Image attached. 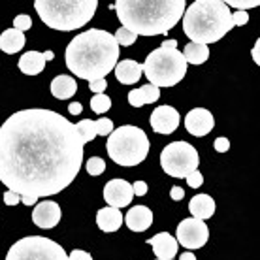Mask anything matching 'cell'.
Returning a JSON list of instances; mask_svg holds the SVG:
<instances>
[{
	"label": "cell",
	"mask_w": 260,
	"mask_h": 260,
	"mask_svg": "<svg viewBox=\"0 0 260 260\" xmlns=\"http://www.w3.org/2000/svg\"><path fill=\"white\" fill-rule=\"evenodd\" d=\"M113 72H115L117 81H121L123 85H132V83H138V81L142 79L143 68H142L140 62H136V60L124 59V60H121V62L115 64Z\"/></svg>",
	"instance_id": "e0dca14e"
},
{
	"label": "cell",
	"mask_w": 260,
	"mask_h": 260,
	"mask_svg": "<svg viewBox=\"0 0 260 260\" xmlns=\"http://www.w3.org/2000/svg\"><path fill=\"white\" fill-rule=\"evenodd\" d=\"M44 59H46V62H47V60H53V59H55L53 51H46V53H44Z\"/></svg>",
	"instance_id": "f6af8a7d"
},
{
	"label": "cell",
	"mask_w": 260,
	"mask_h": 260,
	"mask_svg": "<svg viewBox=\"0 0 260 260\" xmlns=\"http://www.w3.org/2000/svg\"><path fill=\"white\" fill-rule=\"evenodd\" d=\"M113 132V121L108 117H100L96 121V134L98 136H110Z\"/></svg>",
	"instance_id": "f1b7e54d"
},
{
	"label": "cell",
	"mask_w": 260,
	"mask_h": 260,
	"mask_svg": "<svg viewBox=\"0 0 260 260\" xmlns=\"http://www.w3.org/2000/svg\"><path fill=\"white\" fill-rule=\"evenodd\" d=\"M158 98H160V89H158V87H153V85H149V83L128 92V102L132 108H142V106H145V104H153Z\"/></svg>",
	"instance_id": "ffe728a7"
},
{
	"label": "cell",
	"mask_w": 260,
	"mask_h": 260,
	"mask_svg": "<svg viewBox=\"0 0 260 260\" xmlns=\"http://www.w3.org/2000/svg\"><path fill=\"white\" fill-rule=\"evenodd\" d=\"M185 126L192 136L204 138L206 134H209L215 126V119L211 115V111L206 108H194L187 113L185 117Z\"/></svg>",
	"instance_id": "4fadbf2b"
},
{
	"label": "cell",
	"mask_w": 260,
	"mask_h": 260,
	"mask_svg": "<svg viewBox=\"0 0 260 260\" xmlns=\"http://www.w3.org/2000/svg\"><path fill=\"white\" fill-rule=\"evenodd\" d=\"M87 172L91 174V176H100V174H104L106 170V162L104 158H100V156H92V158H89V162H87Z\"/></svg>",
	"instance_id": "83f0119b"
},
{
	"label": "cell",
	"mask_w": 260,
	"mask_h": 260,
	"mask_svg": "<svg viewBox=\"0 0 260 260\" xmlns=\"http://www.w3.org/2000/svg\"><path fill=\"white\" fill-rule=\"evenodd\" d=\"M232 28V13L222 0H194L183 13V32L192 44H215Z\"/></svg>",
	"instance_id": "277c9868"
},
{
	"label": "cell",
	"mask_w": 260,
	"mask_h": 260,
	"mask_svg": "<svg viewBox=\"0 0 260 260\" xmlns=\"http://www.w3.org/2000/svg\"><path fill=\"white\" fill-rule=\"evenodd\" d=\"M162 47H177V42L176 40H164Z\"/></svg>",
	"instance_id": "ee69618b"
},
{
	"label": "cell",
	"mask_w": 260,
	"mask_h": 260,
	"mask_svg": "<svg viewBox=\"0 0 260 260\" xmlns=\"http://www.w3.org/2000/svg\"><path fill=\"white\" fill-rule=\"evenodd\" d=\"M83 164L76 124L51 110H21L0 126V183L19 196H53Z\"/></svg>",
	"instance_id": "6da1fadb"
},
{
	"label": "cell",
	"mask_w": 260,
	"mask_h": 260,
	"mask_svg": "<svg viewBox=\"0 0 260 260\" xmlns=\"http://www.w3.org/2000/svg\"><path fill=\"white\" fill-rule=\"evenodd\" d=\"M113 38H115V42H117L119 46H124V47H128L132 46L134 42H136V34L134 32H130L128 28H124V26H119L117 28V32L113 34Z\"/></svg>",
	"instance_id": "4316f807"
},
{
	"label": "cell",
	"mask_w": 260,
	"mask_h": 260,
	"mask_svg": "<svg viewBox=\"0 0 260 260\" xmlns=\"http://www.w3.org/2000/svg\"><path fill=\"white\" fill-rule=\"evenodd\" d=\"M106 87H108V81H106V79H98V81L89 83V89H91L94 94H102V92L106 91Z\"/></svg>",
	"instance_id": "e575fe53"
},
{
	"label": "cell",
	"mask_w": 260,
	"mask_h": 260,
	"mask_svg": "<svg viewBox=\"0 0 260 260\" xmlns=\"http://www.w3.org/2000/svg\"><path fill=\"white\" fill-rule=\"evenodd\" d=\"M78 92V83L72 76H57V78L51 81V94L57 100H66V98L74 96Z\"/></svg>",
	"instance_id": "44dd1931"
},
{
	"label": "cell",
	"mask_w": 260,
	"mask_h": 260,
	"mask_svg": "<svg viewBox=\"0 0 260 260\" xmlns=\"http://www.w3.org/2000/svg\"><path fill=\"white\" fill-rule=\"evenodd\" d=\"M179 260H196V256L190 253V251H187V253L179 254Z\"/></svg>",
	"instance_id": "7bdbcfd3"
},
{
	"label": "cell",
	"mask_w": 260,
	"mask_h": 260,
	"mask_svg": "<svg viewBox=\"0 0 260 260\" xmlns=\"http://www.w3.org/2000/svg\"><path fill=\"white\" fill-rule=\"evenodd\" d=\"M213 147L217 153H226L230 149V142H228V138H217L213 142Z\"/></svg>",
	"instance_id": "836d02e7"
},
{
	"label": "cell",
	"mask_w": 260,
	"mask_h": 260,
	"mask_svg": "<svg viewBox=\"0 0 260 260\" xmlns=\"http://www.w3.org/2000/svg\"><path fill=\"white\" fill-rule=\"evenodd\" d=\"M258 51H260V42H256V44H254V47H253V51H251V55H253V59H254V62H256V64L260 62Z\"/></svg>",
	"instance_id": "b9f144b4"
},
{
	"label": "cell",
	"mask_w": 260,
	"mask_h": 260,
	"mask_svg": "<svg viewBox=\"0 0 260 260\" xmlns=\"http://www.w3.org/2000/svg\"><path fill=\"white\" fill-rule=\"evenodd\" d=\"M110 108H111V98L106 96L104 92L102 94H94L91 98V110L94 113H98V115H104L106 111H110Z\"/></svg>",
	"instance_id": "484cf974"
},
{
	"label": "cell",
	"mask_w": 260,
	"mask_h": 260,
	"mask_svg": "<svg viewBox=\"0 0 260 260\" xmlns=\"http://www.w3.org/2000/svg\"><path fill=\"white\" fill-rule=\"evenodd\" d=\"M108 155L119 166H138L142 164L151 149L147 134L140 126L123 124L115 128L108 138Z\"/></svg>",
	"instance_id": "8992f818"
},
{
	"label": "cell",
	"mask_w": 260,
	"mask_h": 260,
	"mask_svg": "<svg viewBox=\"0 0 260 260\" xmlns=\"http://www.w3.org/2000/svg\"><path fill=\"white\" fill-rule=\"evenodd\" d=\"M19 202H21L19 194H15L12 190H6V192H4V204H6V206H17Z\"/></svg>",
	"instance_id": "8d00e7d4"
},
{
	"label": "cell",
	"mask_w": 260,
	"mask_h": 260,
	"mask_svg": "<svg viewBox=\"0 0 260 260\" xmlns=\"http://www.w3.org/2000/svg\"><path fill=\"white\" fill-rule=\"evenodd\" d=\"M6 260H68V254L57 241L44 236H28L13 243Z\"/></svg>",
	"instance_id": "ba28073f"
},
{
	"label": "cell",
	"mask_w": 260,
	"mask_h": 260,
	"mask_svg": "<svg viewBox=\"0 0 260 260\" xmlns=\"http://www.w3.org/2000/svg\"><path fill=\"white\" fill-rule=\"evenodd\" d=\"M123 219L132 232H145L153 224V211L145 206H134Z\"/></svg>",
	"instance_id": "2e32d148"
},
{
	"label": "cell",
	"mask_w": 260,
	"mask_h": 260,
	"mask_svg": "<svg viewBox=\"0 0 260 260\" xmlns=\"http://www.w3.org/2000/svg\"><path fill=\"white\" fill-rule=\"evenodd\" d=\"M96 224L102 232H117L121 224H123V215H121V209L115 208H102L98 209L96 213Z\"/></svg>",
	"instance_id": "d6986e66"
},
{
	"label": "cell",
	"mask_w": 260,
	"mask_h": 260,
	"mask_svg": "<svg viewBox=\"0 0 260 260\" xmlns=\"http://www.w3.org/2000/svg\"><path fill=\"white\" fill-rule=\"evenodd\" d=\"M143 74L153 87H174L185 78L187 62L177 47H158L147 55L142 64Z\"/></svg>",
	"instance_id": "52a82bcc"
},
{
	"label": "cell",
	"mask_w": 260,
	"mask_h": 260,
	"mask_svg": "<svg viewBox=\"0 0 260 260\" xmlns=\"http://www.w3.org/2000/svg\"><path fill=\"white\" fill-rule=\"evenodd\" d=\"M185 179H187V185H189L190 189H200L202 185H204V176H202L198 170L190 172V174L185 177Z\"/></svg>",
	"instance_id": "1f68e13d"
},
{
	"label": "cell",
	"mask_w": 260,
	"mask_h": 260,
	"mask_svg": "<svg viewBox=\"0 0 260 260\" xmlns=\"http://www.w3.org/2000/svg\"><path fill=\"white\" fill-rule=\"evenodd\" d=\"M32 26V19H30V15H25V13H21L17 15L15 19H13V28H17L21 32L25 34V30H28Z\"/></svg>",
	"instance_id": "4dcf8cb0"
},
{
	"label": "cell",
	"mask_w": 260,
	"mask_h": 260,
	"mask_svg": "<svg viewBox=\"0 0 260 260\" xmlns=\"http://www.w3.org/2000/svg\"><path fill=\"white\" fill-rule=\"evenodd\" d=\"M119 44L115 42L113 34L100 28H89L87 32L74 36L68 47H66V66L87 81H98L106 79V76L113 72L119 60Z\"/></svg>",
	"instance_id": "7a4b0ae2"
},
{
	"label": "cell",
	"mask_w": 260,
	"mask_h": 260,
	"mask_svg": "<svg viewBox=\"0 0 260 260\" xmlns=\"http://www.w3.org/2000/svg\"><path fill=\"white\" fill-rule=\"evenodd\" d=\"M40 19L53 30H76L85 26L96 12V0H36Z\"/></svg>",
	"instance_id": "5b68a950"
},
{
	"label": "cell",
	"mask_w": 260,
	"mask_h": 260,
	"mask_svg": "<svg viewBox=\"0 0 260 260\" xmlns=\"http://www.w3.org/2000/svg\"><path fill=\"white\" fill-rule=\"evenodd\" d=\"M68 260H92V256L87 251H81V249H74L70 254H68Z\"/></svg>",
	"instance_id": "d590c367"
},
{
	"label": "cell",
	"mask_w": 260,
	"mask_h": 260,
	"mask_svg": "<svg viewBox=\"0 0 260 260\" xmlns=\"http://www.w3.org/2000/svg\"><path fill=\"white\" fill-rule=\"evenodd\" d=\"M19 70L26 76H38L40 72L46 68V59L44 53L40 51H26L25 55H21L19 59Z\"/></svg>",
	"instance_id": "7402d4cb"
},
{
	"label": "cell",
	"mask_w": 260,
	"mask_h": 260,
	"mask_svg": "<svg viewBox=\"0 0 260 260\" xmlns=\"http://www.w3.org/2000/svg\"><path fill=\"white\" fill-rule=\"evenodd\" d=\"M208 238H209V230H208L206 221L189 217V219H183V221L177 224V230H176L177 245L189 249V251H192V249H202L208 243Z\"/></svg>",
	"instance_id": "30bf717a"
},
{
	"label": "cell",
	"mask_w": 260,
	"mask_h": 260,
	"mask_svg": "<svg viewBox=\"0 0 260 260\" xmlns=\"http://www.w3.org/2000/svg\"><path fill=\"white\" fill-rule=\"evenodd\" d=\"M226 6H234L238 12H247L249 8H256L260 6V2L258 0H228L226 2Z\"/></svg>",
	"instance_id": "f546056e"
},
{
	"label": "cell",
	"mask_w": 260,
	"mask_h": 260,
	"mask_svg": "<svg viewBox=\"0 0 260 260\" xmlns=\"http://www.w3.org/2000/svg\"><path fill=\"white\" fill-rule=\"evenodd\" d=\"M149 243L153 247V253H155L156 260H172L177 254V241L174 236H170L168 232H160V234L149 238Z\"/></svg>",
	"instance_id": "9a60e30c"
},
{
	"label": "cell",
	"mask_w": 260,
	"mask_h": 260,
	"mask_svg": "<svg viewBox=\"0 0 260 260\" xmlns=\"http://www.w3.org/2000/svg\"><path fill=\"white\" fill-rule=\"evenodd\" d=\"M179 111L172 106H158L153 113H151V128L156 134H172L176 132L179 126Z\"/></svg>",
	"instance_id": "7c38bea8"
},
{
	"label": "cell",
	"mask_w": 260,
	"mask_h": 260,
	"mask_svg": "<svg viewBox=\"0 0 260 260\" xmlns=\"http://www.w3.org/2000/svg\"><path fill=\"white\" fill-rule=\"evenodd\" d=\"M68 111H70L72 115H79V113L83 111V106L79 104V102H72V104L68 106Z\"/></svg>",
	"instance_id": "ab89813d"
},
{
	"label": "cell",
	"mask_w": 260,
	"mask_h": 260,
	"mask_svg": "<svg viewBox=\"0 0 260 260\" xmlns=\"http://www.w3.org/2000/svg\"><path fill=\"white\" fill-rule=\"evenodd\" d=\"M247 21H249V13L247 12H236V13H232V23H234V26L247 25Z\"/></svg>",
	"instance_id": "d6a6232c"
},
{
	"label": "cell",
	"mask_w": 260,
	"mask_h": 260,
	"mask_svg": "<svg viewBox=\"0 0 260 260\" xmlns=\"http://www.w3.org/2000/svg\"><path fill=\"white\" fill-rule=\"evenodd\" d=\"M132 192H134V196H145L147 194V183L136 181L132 185Z\"/></svg>",
	"instance_id": "74e56055"
},
{
	"label": "cell",
	"mask_w": 260,
	"mask_h": 260,
	"mask_svg": "<svg viewBox=\"0 0 260 260\" xmlns=\"http://www.w3.org/2000/svg\"><path fill=\"white\" fill-rule=\"evenodd\" d=\"M60 217H62L60 206L57 204V202H51V200L40 202L32 211V222L40 228L57 226L60 221Z\"/></svg>",
	"instance_id": "5bb4252c"
},
{
	"label": "cell",
	"mask_w": 260,
	"mask_h": 260,
	"mask_svg": "<svg viewBox=\"0 0 260 260\" xmlns=\"http://www.w3.org/2000/svg\"><path fill=\"white\" fill-rule=\"evenodd\" d=\"M38 200L40 198H36V196H21V202H23L25 206H34Z\"/></svg>",
	"instance_id": "60d3db41"
},
{
	"label": "cell",
	"mask_w": 260,
	"mask_h": 260,
	"mask_svg": "<svg viewBox=\"0 0 260 260\" xmlns=\"http://www.w3.org/2000/svg\"><path fill=\"white\" fill-rule=\"evenodd\" d=\"M189 211L194 219L206 221L215 213V200L209 194H196L189 202Z\"/></svg>",
	"instance_id": "ac0fdd59"
},
{
	"label": "cell",
	"mask_w": 260,
	"mask_h": 260,
	"mask_svg": "<svg viewBox=\"0 0 260 260\" xmlns=\"http://www.w3.org/2000/svg\"><path fill=\"white\" fill-rule=\"evenodd\" d=\"M76 130H78L79 138H81V143L92 142L96 134V121H91V119H81L78 124H76Z\"/></svg>",
	"instance_id": "d4e9b609"
},
{
	"label": "cell",
	"mask_w": 260,
	"mask_h": 260,
	"mask_svg": "<svg viewBox=\"0 0 260 260\" xmlns=\"http://www.w3.org/2000/svg\"><path fill=\"white\" fill-rule=\"evenodd\" d=\"M25 47V34L17 28H8L0 36V49L8 55H15Z\"/></svg>",
	"instance_id": "603a6c76"
},
{
	"label": "cell",
	"mask_w": 260,
	"mask_h": 260,
	"mask_svg": "<svg viewBox=\"0 0 260 260\" xmlns=\"http://www.w3.org/2000/svg\"><path fill=\"white\" fill-rule=\"evenodd\" d=\"M119 21L136 36L168 34L187 10L185 0H119L113 4Z\"/></svg>",
	"instance_id": "3957f363"
},
{
	"label": "cell",
	"mask_w": 260,
	"mask_h": 260,
	"mask_svg": "<svg viewBox=\"0 0 260 260\" xmlns=\"http://www.w3.org/2000/svg\"><path fill=\"white\" fill-rule=\"evenodd\" d=\"M183 59L187 64H204L209 57V47L202 46V44H187L185 49H183Z\"/></svg>",
	"instance_id": "cb8c5ba5"
},
{
	"label": "cell",
	"mask_w": 260,
	"mask_h": 260,
	"mask_svg": "<svg viewBox=\"0 0 260 260\" xmlns=\"http://www.w3.org/2000/svg\"><path fill=\"white\" fill-rule=\"evenodd\" d=\"M183 196H185V190L181 187H172V190H170V198L172 200H183Z\"/></svg>",
	"instance_id": "f35d334b"
},
{
	"label": "cell",
	"mask_w": 260,
	"mask_h": 260,
	"mask_svg": "<svg viewBox=\"0 0 260 260\" xmlns=\"http://www.w3.org/2000/svg\"><path fill=\"white\" fill-rule=\"evenodd\" d=\"M198 151L189 142H172L160 153V166L172 177H187L190 172L198 170Z\"/></svg>",
	"instance_id": "9c48e42d"
},
{
	"label": "cell",
	"mask_w": 260,
	"mask_h": 260,
	"mask_svg": "<svg viewBox=\"0 0 260 260\" xmlns=\"http://www.w3.org/2000/svg\"><path fill=\"white\" fill-rule=\"evenodd\" d=\"M134 198V192H132V185L124 179H111V181L106 183L104 187V200L108 204V208H126L130 206V202Z\"/></svg>",
	"instance_id": "8fae6325"
}]
</instances>
